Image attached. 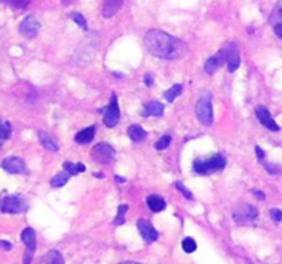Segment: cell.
I'll return each instance as SVG.
<instances>
[{
	"label": "cell",
	"mask_w": 282,
	"mask_h": 264,
	"mask_svg": "<svg viewBox=\"0 0 282 264\" xmlns=\"http://www.w3.org/2000/svg\"><path fill=\"white\" fill-rule=\"evenodd\" d=\"M13 132V127L8 121H3L1 122V142H6L8 138L11 136Z\"/></svg>",
	"instance_id": "f546056e"
},
{
	"label": "cell",
	"mask_w": 282,
	"mask_h": 264,
	"mask_svg": "<svg viewBox=\"0 0 282 264\" xmlns=\"http://www.w3.org/2000/svg\"><path fill=\"white\" fill-rule=\"evenodd\" d=\"M128 211V205L123 204L119 206V211H117V215H116V218H114V224L116 226H120V224H123L124 222H126V213Z\"/></svg>",
	"instance_id": "4316f807"
},
{
	"label": "cell",
	"mask_w": 282,
	"mask_h": 264,
	"mask_svg": "<svg viewBox=\"0 0 282 264\" xmlns=\"http://www.w3.org/2000/svg\"><path fill=\"white\" fill-rule=\"evenodd\" d=\"M28 204L21 196H7L3 198L1 212L3 213H21L26 211Z\"/></svg>",
	"instance_id": "8992f818"
},
{
	"label": "cell",
	"mask_w": 282,
	"mask_h": 264,
	"mask_svg": "<svg viewBox=\"0 0 282 264\" xmlns=\"http://www.w3.org/2000/svg\"><path fill=\"white\" fill-rule=\"evenodd\" d=\"M270 218H271V220H273L274 223H281L282 211L278 209V208H273V209L270 211Z\"/></svg>",
	"instance_id": "836d02e7"
},
{
	"label": "cell",
	"mask_w": 282,
	"mask_h": 264,
	"mask_svg": "<svg viewBox=\"0 0 282 264\" xmlns=\"http://www.w3.org/2000/svg\"><path fill=\"white\" fill-rule=\"evenodd\" d=\"M91 154H92V159L95 160L98 164H109L116 157V150L109 143L101 142L92 147Z\"/></svg>",
	"instance_id": "5b68a950"
},
{
	"label": "cell",
	"mask_w": 282,
	"mask_h": 264,
	"mask_svg": "<svg viewBox=\"0 0 282 264\" xmlns=\"http://www.w3.org/2000/svg\"><path fill=\"white\" fill-rule=\"evenodd\" d=\"M42 260H44L45 263H64V257L61 256V253L58 250H50L48 255L45 257H43Z\"/></svg>",
	"instance_id": "d4e9b609"
},
{
	"label": "cell",
	"mask_w": 282,
	"mask_h": 264,
	"mask_svg": "<svg viewBox=\"0 0 282 264\" xmlns=\"http://www.w3.org/2000/svg\"><path fill=\"white\" fill-rule=\"evenodd\" d=\"M255 113H256V117L259 119L260 124L263 125V127H266L270 131H273V132H278L280 131V125L275 122V120L271 117V114L268 112L267 107H264V106H256V110H255Z\"/></svg>",
	"instance_id": "7c38bea8"
},
{
	"label": "cell",
	"mask_w": 282,
	"mask_h": 264,
	"mask_svg": "<svg viewBox=\"0 0 282 264\" xmlns=\"http://www.w3.org/2000/svg\"><path fill=\"white\" fill-rule=\"evenodd\" d=\"M224 62H226V55L223 53V50H220L215 55H212L211 58L207 60L205 65H204V69H205V72L208 75H214V73H216L219 69L222 68L223 65H224Z\"/></svg>",
	"instance_id": "5bb4252c"
},
{
	"label": "cell",
	"mask_w": 282,
	"mask_h": 264,
	"mask_svg": "<svg viewBox=\"0 0 282 264\" xmlns=\"http://www.w3.org/2000/svg\"><path fill=\"white\" fill-rule=\"evenodd\" d=\"M69 178H70V174H69L67 171H65V172H62V174L55 175L51 179V182H50V184H51L52 187H55V189H60V187L66 184Z\"/></svg>",
	"instance_id": "44dd1931"
},
{
	"label": "cell",
	"mask_w": 282,
	"mask_h": 264,
	"mask_svg": "<svg viewBox=\"0 0 282 264\" xmlns=\"http://www.w3.org/2000/svg\"><path fill=\"white\" fill-rule=\"evenodd\" d=\"M124 0H105L104 7H102V15L105 18H110L120 11Z\"/></svg>",
	"instance_id": "9a60e30c"
},
{
	"label": "cell",
	"mask_w": 282,
	"mask_h": 264,
	"mask_svg": "<svg viewBox=\"0 0 282 264\" xmlns=\"http://www.w3.org/2000/svg\"><path fill=\"white\" fill-rule=\"evenodd\" d=\"M274 33L278 38L282 39V21H280V22H277L274 25Z\"/></svg>",
	"instance_id": "8d00e7d4"
},
{
	"label": "cell",
	"mask_w": 282,
	"mask_h": 264,
	"mask_svg": "<svg viewBox=\"0 0 282 264\" xmlns=\"http://www.w3.org/2000/svg\"><path fill=\"white\" fill-rule=\"evenodd\" d=\"M70 17H72V20H73L74 22L77 23L79 26H82L83 29L87 30V21H86V18H84L82 14H79V13H73Z\"/></svg>",
	"instance_id": "1f68e13d"
},
{
	"label": "cell",
	"mask_w": 282,
	"mask_h": 264,
	"mask_svg": "<svg viewBox=\"0 0 282 264\" xmlns=\"http://www.w3.org/2000/svg\"><path fill=\"white\" fill-rule=\"evenodd\" d=\"M182 90H183V85L182 84H175L172 88H170L168 91L164 92V98L167 99L168 102H174L176 97H179L182 94Z\"/></svg>",
	"instance_id": "603a6c76"
},
{
	"label": "cell",
	"mask_w": 282,
	"mask_h": 264,
	"mask_svg": "<svg viewBox=\"0 0 282 264\" xmlns=\"http://www.w3.org/2000/svg\"><path fill=\"white\" fill-rule=\"evenodd\" d=\"M251 193H252L253 196L256 197L258 200H260V201L266 200V194H264L263 191H260V190H251Z\"/></svg>",
	"instance_id": "d590c367"
},
{
	"label": "cell",
	"mask_w": 282,
	"mask_h": 264,
	"mask_svg": "<svg viewBox=\"0 0 282 264\" xmlns=\"http://www.w3.org/2000/svg\"><path fill=\"white\" fill-rule=\"evenodd\" d=\"M223 53L226 55V63H227V70L233 73L239 68V63H241V57H239V50H238V45L234 41H230L224 45L223 48Z\"/></svg>",
	"instance_id": "ba28073f"
},
{
	"label": "cell",
	"mask_w": 282,
	"mask_h": 264,
	"mask_svg": "<svg viewBox=\"0 0 282 264\" xmlns=\"http://www.w3.org/2000/svg\"><path fill=\"white\" fill-rule=\"evenodd\" d=\"M39 30H40V22L33 15H28L22 22L20 23V32L26 39L36 38Z\"/></svg>",
	"instance_id": "9c48e42d"
},
{
	"label": "cell",
	"mask_w": 282,
	"mask_h": 264,
	"mask_svg": "<svg viewBox=\"0 0 282 264\" xmlns=\"http://www.w3.org/2000/svg\"><path fill=\"white\" fill-rule=\"evenodd\" d=\"M227 161L222 154H214L209 159H195L193 162V171L198 175L214 174L216 171H222Z\"/></svg>",
	"instance_id": "7a4b0ae2"
},
{
	"label": "cell",
	"mask_w": 282,
	"mask_h": 264,
	"mask_svg": "<svg viewBox=\"0 0 282 264\" xmlns=\"http://www.w3.org/2000/svg\"><path fill=\"white\" fill-rule=\"evenodd\" d=\"M259 218V209L252 204H242L233 211V219L237 224H252Z\"/></svg>",
	"instance_id": "277c9868"
},
{
	"label": "cell",
	"mask_w": 282,
	"mask_h": 264,
	"mask_svg": "<svg viewBox=\"0 0 282 264\" xmlns=\"http://www.w3.org/2000/svg\"><path fill=\"white\" fill-rule=\"evenodd\" d=\"M94 175H95L97 178H102V176H104V175H102V174H94Z\"/></svg>",
	"instance_id": "b9f144b4"
},
{
	"label": "cell",
	"mask_w": 282,
	"mask_h": 264,
	"mask_svg": "<svg viewBox=\"0 0 282 264\" xmlns=\"http://www.w3.org/2000/svg\"><path fill=\"white\" fill-rule=\"evenodd\" d=\"M116 181L121 182V183H123V182H126V179H124V178H120V176H117V175H116Z\"/></svg>",
	"instance_id": "60d3db41"
},
{
	"label": "cell",
	"mask_w": 282,
	"mask_h": 264,
	"mask_svg": "<svg viewBox=\"0 0 282 264\" xmlns=\"http://www.w3.org/2000/svg\"><path fill=\"white\" fill-rule=\"evenodd\" d=\"M1 168L8 174H26V164L20 157H6L1 161Z\"/></svg>",
	"instance_id": "8fae6325"
},
{
	"label": "cell",
	"mask_w": 282,
	"mask_h": 264,
	"mask_svg": "<svg viewBox=\"0 0 282 264\" xmlns=\"http://www.w3.org/2000/svg\"><path fill=\"white\" fill-rule=\"evenodd\" d=\"M164 113V105L158 101H152L148 102L142 109V116L143 117H149V116H163Z\"/></svg>",
	"instance_id": "2e32d148"
},
{
	"label": "cell",
	"mask_w": 282,
	"mask_h": 264,
	"mask_svg": "<svg viewBox=\"0 0 282 264\" xmlns=\"http://www.w3.org/2000/svg\"><path fill=\"white\" fill-rule=\"evenodd\" d=\"M182 248L186 253H193L197 249V242L194 241V238H192V237H186L182 242Z\"/></svg>",
	"instance_id": "484cf974"
},
{
	"label": "cell",
	"mask_w": 282,
	"mask_h": 264,
	"mask_svg": "<svg viewBox=\"0 0 282 264\" xmlns=\"http://www.w3.org/2000/svg\"><path fill=\"white\" fill-rule=\"evenodd\" d=\"M74 0H62V4L64 6H69V4H72Z\"/></svg>",
	"instance_id": "ab89813d"
},
{
	"label": "cell",
	"mask_w": 282,
	"mask_h": 264,
	"mask_svg": "<svg viewBox=\"0 0 282 264\" xmlns=\"http://www.w3.org/2000/svg\"><path fill=\"white\" fill-rule=\"evenodd\" d=\"M136 226H138V230H139V233H141L142 238L148 242V244H152V242L158 240V233H157L154 226H153L149 220L139 219Z\"/></svg>",
	"instance_id": "4fadbf2b"
},
{
	"label": "cell",
	"mask_w": 282,
	"mask_h": 264,
	"mask_svg": "<svg viewBox=\"0 0 282 264\" xmlns=\"http://www.w3.org/2000/svg\"><path fill=\"white\" fill-rule=\"evenodd\" d=\"M3 1L14 8H25L30 3V0H3Z\"/></svg>",
	"instance_id": "4dcf8cb0"
},
{
	"label": "cell",
	"mask_w": 282,
	"mask_h": 264,
	"mask_svg": "<svg viewBox=\"0 0 282 264\" xmlns=\"http://www.w3.org/2000/svg\"><path fill=\"white\" fill-rule=\"evenodd\" d=\"M171 141H172L171 135H163L158 141H157L156 144H154V147H156L157 150H165V149L170 146Z\"/></svg>",
	"instance_id": "f1b7e54d"
},
{
	"label": "cell",
	"mask_w": 282,
	"mask_h": 264,
	"mask_svg": "<svg viewBox=\"0 0 282 264\" xmlns=\"http://www.w3.org/2000/svg\"><path fill=\"white\" fill-rule=\"evenodd\" d=\"M0 245H1V249H3V250L11 249V244H8L7 241H1V242H0Z\"/></svg>",
	"instance_id": "f35d334b"
},
{
	"label": "cell",
	"mask_w": 282,
	"mask_h": 264,
	"mask_svg": "<svg viewBox=\"0 0 282 264\" xmlns=\"http://www.w3.org/2000/svg\"><path fill=\"white\" fill-rule=\"evenodd\" d=\"M261 162H263L266 172L271 175V176H277V175H280L282 172L281 166L278 164H271V162H266V161H261Z\"/></svg>",
	"instance_id": "83f0119b"
},
{
	"label": "cell",
	"mask_w": 282,
	"mask_h": 264,
	"mask_svg": "<svg viewBox=\"0 0 282 264\" xmlns=\"http://www.w3.org/2000/svg\"><path fill=\"white\" fill-rule=\"evenodd\" d=\"M64 169L67 171L70 175H77L84 172V171H86V166H84L83 162L73 164V162H70V161H65V162H64Z\"/></svg>",
	"instance_id": "7402d4cb"
},
{
	"label": "cell",
	"mask_w": 282,
	"mask_h": 264,
	"mask_svg": "<svg viewBox=\"0 0 282 264\" xmlns=\"http://www.w3.org/2000/svg\"><path fill=\"white\" fill-rule=\"evenodd\" d=\"M39 139H40V142L43 144V147L48 149V150L58 151V149H60L58 143L45 131H39Z\"/></svg>",
	"instance_id": "ffe728a7"
},
{
	"label": "cell",
	"mask_w": 282,
	"mask_h": 264,
	"mask_svg": "<svg viewBox=\"0 0 282 264\" xmlns=\"http://www.w3.org/2000/svg\"><path fill=\"white\" fill-rule=\"evenodd\" d=\"M94 136H95V127L91 125L88 128H84L80 132H77L74 136V142L79 144H87L92 142Z\"/></svg>",
	"instance_id": "e0dca14e"
},
{
	"label": "cell",
	"mask_w": 282,
	"mask_h": 264,
	"mask_svg": "<svg viewBox=\"0 0 282 264\" xmlns=\"http://www.w3.org/2000/svg\"><path fill=\"white\" fill-rule=\"evenodd\" d=\"M120 121V107L119 102H117V97L116 94H111L110 102L108 109L105 110L104 114V124L108 128H113L117 125V122Z\"/></svg>",
	"instance_id": "52a82bcc"
},
{
	"label": "cell",
	"mask_w": 282,
	"mask_h": 264,
	"mask_svg": "<svg viewBox=\"0 0 282 264\" xmlns=\"http://www.w3.org/2000/svg\"><path fill=\"white\" fill-rule=\"evenodd\" d=\"M146 131L142 128L141 125H136V124H134V125H131L130 128H128V136H130V139L132 141V142H135V143H138V142H141V141H143L145 138H146Z\"/></svg>",
	"instance_id": "d6986e66"
},
{
	"label": "cell",
	"mask_w": 282,
	"mask_h": 264,
	"mask_svg": "<svg viewBox=\"0 0 282 264\" xmlns=\"http://www.w3.org/2000/svg\"><path fill=\"white\" fill-rule=\"evenodd\" d=\"M146 203H148L149 209L152 212H161L163 209H165V201H164L163 197L157 196V194H152V196L148 197V200H146Z\"/></svg>",
	"instance_id": "ac0fdd59"
},
{
	"label": "cell",
	"mask_w": 282,
	"mask_h": 264,
	"mask_svg": "<svg viewBox=\"0 0 282 264\" xmlns=\"http://www.w3.org/2000/svg\"><path fill=\"white\" fill-rule=\"evenodd\" d=\"M143 79H145V84H146L148 87H150V85L153 84V77H152V75H150V73H146Z\"/></svg>",
	"instance_id": "74e56055"
},
{
	"label": "cell",
	"mask_w": 282,
	"mask_h": 264,
	"mask_svg": "<svg viewBox=\"0 0 282 264\" xmlns=\"http://www.w3.org/2000/svg\"><path fill=\"white\" fill-rule=\"evenodd\" d=\"M175 187H176L179 191H182V194H183L187 200H193V194H192V191H190L189 189H186L182 182H176V183H175Z\"/></svg>",
	"instance_id": "d6a6232c"
},
{
	"label": "cell",
	"mask_w": 282,
	"mask_h": 264,
	"mask_svg": "<svg viewBox=\"0 0 282 264\" xmlns=\"http://www.w3.org/2000/svg\"><path fill=\"white\" fill-rule=\"evenodd\" d=\"M282 21V0H278L277 4H275L273 13L270 15V23L275 25L277 22Z\"/></svg>",
	"instance_id": "cb8c5ba5"
},
{
	"label": "cell",
	"mask_w": 282,
	"mask_h": 264,
	"mask_svg": "<svg viewBox=\"0 0 282 264\" xmlns=\"http://www.w3.org/2000/svg\"><path fill=\"white\" fill-rule=\"evenodd\" d=\"M255 151H256L258 160H259V161H264V159H266V153L261 150L259 146H256V147H255Z\"/></svg>",
	"instance_id": "e575fe53"
},
{
	"label": "cell",
	"mask_w": 282,
	"mask_h": 264,
	"mask_svg": "<svg viewBox=\"0 0 282 264\" xmlns=\"http://www.w3.org/2000/svg\"><path fill=\"white\" fill-rule=\"evenodd\" d=\"M145 45L152 55L163 60H179L187 54V45L164 30H149L145 36Z\"/></svg>",
	"instance_id": "6da1fadb"
},
{
	"label": "cell",
	"mask_w": 282,
	"mask_h": 264,
	"mask_svg": "<svg viewBox=\"0 0 282 264\" xmlns=\"http://www.w3.org/2000/svg\"><path fill=\"white\" fill-rule=\"evenodd\" d=\"M21 241L26 246V257H25V263H29L30 259L33 256L35 250H36V233L32 227H26L21 234Z\"/></svg>",
	"instance_id": "30bf717a"
},
{
	"label": "cell",
	"mask_w": 282,
	"mask_h": 264,
	"mask_svg": "<svg viewBox=\"0 0 282 264\" xmlns=\"http://www.w3.org/2000/svg\"><path fill=\"white\" fill-rule=\"evenodd\" d=\"M195 116L202 125L211 127L214 122V110H212V95L205 92L197 102L195 106Z\"/></svg>",
	"instance_id": "3957f363"
}]
</instances>
